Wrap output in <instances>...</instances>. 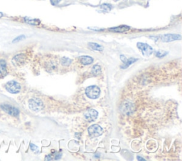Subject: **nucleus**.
Here are the masks:
<instances>
[{
    "label": "nucleus",
    "mask_w": 182,
    "mask_h": 161,
    "mask_svg": "<svg viewBox=\"0 0 182 161\" xmlns=\"http://www.w3.org/2000/svg\"><path fill=\"white\" fill-rule=\"evenodd\" d=\"M29 107L31 110L35 112H38L41 111L44 108V104L42 101L37 98H34L29 101Z\"/></svg>",
    "instance_id": "f257e3e1"
},
{
    "label": "nucleus",
    "mask_w": 182,
    "mask_h": 161,
    "mask_svg": "<svg viewBox=\"0 0 182 161\" xmlns=\"http://www.w3.org/2000/svg\"><path fill=\"white\" fill-rule=\"evenodd\" d=\"M86 94L90 99H97L100 94V89L95 85L89 86L86 89Z\"/></svg>",
    "instance_id": "f03ea898"
},
{
    "label": "nucleus",
    "mask_w": 182,
    "mask_h": 161,
    "mask_svg": "<svg viewBox=\"0 0 182 161\" xmlns=\"http://www.w3.org/2000/svg\"><path fill=\"white\" fill-rule=\"evenodd\" d=\"M5 89L11 94H17L20 92L21 85L19 83L11 80L5 85Z\"/></svg>",
    "instance_id": "7ed1b4c3"
},
{
    "label": "nucleus",
    "mask_w": 182,
    "mask_h": 161,
    "mask_svg": "<svg viewBox=\"0 0 182 161\" xmlns=\"http://www.w3.org/2000/svg\"><path fill=\"white\" fill-rule=\"evenodd\" d=\"M137 46L140 51L142 52L143 56H150L153 53L154 50L153 48L150 46V45L144 44V43L139 42L137 44Z\"/></svg>",
    "instance_id": "20e7f679"
},
{
    "label": "nucleus",
    "mask_w": 182,
    "mask_h": 161,
    "mask_svg": "<svg viewBox=\"0 0 182 161\" xmlns=\"http://www.w3.org/2000/svg\"><path fill=\"white\" fill-rule=\"evenodd\" d=\"M1 108L2 109L3 111H5L6 113L9 114V115L12 116L14 117H18L19 115V110L16 107H13V106L9 105L7 104H3L1 105Z\"/></svg>",
    "instance_id": "39448f33"
},
{
    "label": "nucleus",
    "mask_w": 182,
    "mask_h": 161,
    "mask_svg": "<svg viewBox=\"0 0 182 161\" xmlns=\"http://www.w3.org/2000/svg\"><path fill=\"white\" fill-rule=\"evenodd\" d=\"M102 128L98 124H93L88 128V133L91 138L100 136L102 135Z\"/></svg>",
    "instance_id": "423d86ee"
},
{
    "label": "nucleus",
    "mask_w": 182,
    "mask_h": 161,
    "mask_svg": "<svg viewBox=\"0 0 182 161\" xmlns=\"http://www.w3.org/2000/svg\"><path fill=\"white\" fill-rule=\"evenodd\" d=\"M161 40L163 42H172V41H177V40L181 39V36L180 34H168L162 35L160 36Z\"/></svg>",
    "instance_id": "0eeeda50"
},
{
    "label": "nucleus",
    "mask_w": 182,
    "mask_h": 161,
    "mask_svg": "<svg viewBox=\"0 0 182 161\" xmlns=\"http://www.w3.org/2000/svg\"><path fill=\"white\" fill-rule=\"evenodd\" d=\"M26 56L24 54H19L14 56L12 59V62L15 66H22L26 62Z\"/></svg>",
    "instance_id": "6e6552de"
},
{
    "label": "nucleus",
    "mask_w": 182,
    "mask_h": 161,
    "mask_svg": "<svg viewBox=\"0 0 182 161\" xmlns=\"http://www.w3.org/2000/svg\"><path fill=\"white\" fill-rule=\"evenodd\" d=\"M98 113L95 109H89L84 114V117L88 121H93L97 119Z\"/></svg>",
    "instance_id": "1a4fd4ad"
},
{
    "label": "nucleus",
    "mask_w": 182,
    "mask_h": 161,
    "mask_svg": "<svg viewBox=\"0 0 182 161\" xmlns=\"http://www.w3.org/2000/svg\"><path fill=\"white\" fill-rule=\"evenodd\" d=\"M130 29V27L126 25H122V26H117V27H113L109 29V31L115 33H125L128 31Z\"/></svg>",
    "instance_id": "9d476101"
},
{
    "label": "nucleus",
    "mask_w": 182,
    "mask_h": 161,
    "mask_svg": "<svg viewBox=\"0 0 182 161\" xmlns=\"http://www.w3.org/2000/svg\"><path fill=\"white\" fill-rule=\"evenodd\" d=\"M122 111L126 114H129L133 109V105L130 102H126L124 103L121 107Z\"/></svg>",
    "instance_id": "9b49d317"
},
{
    "label": "nucleus",
    "mask_w": 182,
    "mask_h": 161,
    "mask_svg": "<svg viewBox=\"0 0 182 161\" xmlns=\"http://www.w3.org/2000/svg\"><path fill=\"white\" fill-rule=\"evenodd\" d=\"M7 74V62L4 60H0V78H2Z\"/></svg>",
    "instance_id": "f8f14e48"
},
{
    "label": "nucleus",
    "mask_w": 182,
    "mask_h": 161,
    "mask_svg": "<svg viewBox=\"0 0 182 161\" xmlns=\"http://www.w3.org/2000/svg\"><path fill=\"white\" fill-rule=\"evenodd\" d=\"M24 20L28 24L32 25V26H38V25L41 23V21L38 19H32V18L28 17V16H26V17L24 18Z\"/></svg>",
    "instance_id": "ddd939ff"
},
{
    "label": "nucleus",
    "mask_w": 182,
    "mask_h": 161,
    "mask_svg": "<svg viewBox=\"0 0 182 161\" xmlns=\"http://www.w3.org/2000/svg\"><path fill=\"white\" fill-rule=\"evenodd\" d=\"M79 60H80V62L83 65H90V64L92 63L93 62V58L90 56H80L79 58Z\"/></svg>",
    "instance_id": "4468645a"
},
{
    "label": "nucleus",
    "mask_w": 182,
    "mask_h": 161,
    "mask_svg": "<svg viewBox=\"0 0 182 161\" xmlns=\"http://www.w3.org/2000/svg\"><path fill=\"white\" fill-rule=\"evenodd\" d=\"M88 46L93 50H97V51H102L103 50V47L101 45L96 44V43H89Z\"/></svg>",
    "instance_id": "2eb2a0df"
},
{
    "label": "nucleus",
    "mask_w": 182,
    "mask_h": 161,
    "mask_svg": "<svg viewBox=\"0 0 182 161\" xmlns=\"http://www.w3.org/2000/svg\"><path fill=\"white\" fill-rule=\"evenodd\" d=\"M137 60L138 59L134 58H131L127 59V62H125V63H124V65H122L121 68L122 69H126V68H127L129 65H132V63H134V62H135L136 61H137Z\"/></svg>",
    "instance_id": "dca6fc26"
},
{
    "label": "nucleus",
    "mask_w": 182,
    "mask_h": 161,
    "mask_svg": "<svg viewBox=\"0 0 182 161\" xmlns=\"http://www.w3.org/2000/svg\"><path fill=\"white\" fill-rule=\"evenodd\" d=\"M91 71H92V73L94 74V75L97 76L98 75V74H100L101 73V68L100 65H94L93 67H92V70H91Z\"/></svg>",
    "instance_id": "f3484780"
},
{
    "label": "nucleus",
    "mask_w": 182,
    "mask_h": 161,
    "mask_svg": "<svg viewBox=\"0 0 182 161\" xmlns=\"http://www.w3.org/2000/svg\"><path fill=\"white\" fill-rule=\"evenodd\" d=\"M61 65H63V66H69V65H71V62H72V60L70 58H68L63 57L61 58Z\"/></svg>",
    "instance_id": "a211bd4d"
},
{
    "label": "nucleus",
    "mask_w": 182,
    "mask_h": 161,
    "mask_svg": "<svg viewBox=\"0 0 182 161\" xmlns=\"http://www.w3.org/2000/svg\"><path fill=\"white\" fill-rule=\"evenodd\" d=\"M167 54H168V52L162 50H157V51H156V53H155V56L157 58H163L164 57V56H166Z\"/></svg>",
    "instance_id": "6ab92c4d"
},
{
    "label": "nucleus",
    "mask_w": 182,
    "mask_h": 161,
    "mask_svg": "<svg viewBox=\"0 0 182 161\" xmlns=\"http://www.w3.org/2000/svg\"><path fill=\"white\" fill-rule=\"evenodd\" d=\"M100 8L105 11H111L112 9H113V6L110 4H105H105H101Z\"/></svg>",
    "instance_id": "aec40b11"
},
{
    "label": "nucleus",
    "mask_w": 182,
    "mask_h": 161,
    "mask_svg": "<svg viewBox=\"0 0 182 161\" xmlns=\"http://www.w3.org/2000/svg\"><path fill=\"white\" fill-rule=\"evenodd\" d=\"M25 38H26V36H25L24 35H21V36H19L16 37V38H14V39L13 40L12 43H17V42H19V41H22V40H24V39Z\"/></svg>",
    "instance_id": "412c9836"
},
{
    "label": "nucleus",
    "mask_w": 182,
    "mask_h": 161,
    "mask_svg": "<svg viewBox=\"0 0 182 161\" xmlns=\"http://www.w3.org/2000/svg\"><path fill=\"white\" fill-rule=\"evenodd\" d=\"M30 148H31V150H32V151H34V152H38V147H37L36 145H34V144H30Z\"/></svg>",
    "instance_id": "4be33fe9"
},
{
    "label": "nucleus",
    "mask_w": 182,
    "mask_h": 161,
    "mask_svg": "<svg viewBox=\"0 0 182 161\" xmlns=\"http://www.w3.org/2000/svg\"><path fill=\"white\" fill-rule=\"evenodd\" d=\"M61 0H50L51 1V4H52L53 6H56L61 2Z\"/></svg>",
    "instance_id": "5701e85b"
},
{
    "label": "nucleus",
    "mask_w": 182,
    "mask_h": 161,
    "mask_svg": "<svg viewBox=\"0 0 182 161\" xmlns=\"http://www.w3.org/2000/svg\"><path fill=\"white\" fill-rule=\"evenodd\" d=\"M120 59H121V60L122 61L123 63H125V62H127V58L125 57V56H123V55H121V56H120Z\"/></svg>",
    "instance_id": "b1692460"
},
{
    "label": "nucleus",
    "mask_w": 182,
    "mask_h": 161,
    "mask_svg": "<svg viewBox=\"0 0 182 161\" xmlns=\"http://www.w3.org/2000/svg\"><path fill=\"white\" fill-rule=\"evenodd\" d=\"M61 156H62L61 153H57V154L56 155V156H55V160H59V159H60L61 157Z\"/></svg>",
    "instance_id": "393cba45"
},
{
    "label": "nucleus",
    "mask_w": 182,
    "mask_h": 161,
    "mask_svg": "<svg viewBox=\"0 0 182 161\" xmlns=\"http://www.w3.org/2000/svg\"><path fill=\"white\" fill-rule=\"evenodd\" d=\"M46 160H52V156H51V155H48V156L46 157Z\"/></svg>",
    "instance_id": "a878e982"
},
{
    "label": "nucleus",
    "mask_w": 182,
    "mask_h": 161,
    "mask_svg": "<svg viewBox=\"0 0 182 161\" xmlns=\"http://www.w3.org/2000/svg\"><path fill=\"white\" fill-rule=\"evenodd\" d=\"M137 160H143V161L145 160L144 158H142L140 157V156H137Z\"/></svg>",
    "instance_id": "bb28decb"
},
{
    "label": "nucleus",
    "mask_w": 182,
    "mask_h": 161,
    "mask_svg": "<svg viewBox=\"0 0 182 161\" xmlns=\"http://www.w3.org/2000/svg\"><path fill=\"white\" fill-rule=\"evenodd\" d=\"M4 16V14H3V13H1V12H0V18H1L2 17V16Z\"/></svg>",
    "instance_id": "cd10ccee"
}]
</instances>
